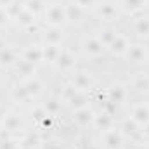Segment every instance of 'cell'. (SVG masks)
Returning a JSON list of instances; mask_svg holds the SVG:
<instances>
[{
	"mask_svg": "<svg viewBox=\"0 0 149 149\" xmlns=\"http://www.w3.org/2000/svg\"><path fill=\"white\" fill-rule=\"evenodd\" d=\"M42 23L47 28H64L68 24V16H66V3L54 0L47 2L45 12L42 16Z\"/></svg>",
	"mask_w": 149,
	"mask_h": 149,
	"instance_id": "cell-1",
	"label": "cell"
},
{
	"mask_svg": "<svg viewBox=\"0 0 149 149\" xmlns=\"http://www.w3.org/2000/svg\"><path fill=\"white\" fill-rule=\"evenodd\" d=\"M21 59V52L10 45H0V66L2 70H14V66L17 64V61Z\"/></svg>",
	"mask_w": 149,
	"mask_h": 149,
	"instance_id": "cell-12",
	"label": "cell"
},
{
	"mask_svg": "<svg viewBox=\"0 0 149 149\" xmlns=\"http://www.w3.org/2000/svg\"><path fill=\"white\" fill-rule=\"evenodd\" d=\"M42 106H43V109L47 111L49 116H52V118H57L63 109H64V102L59 99V97H47L43 102H42Z\"/></svg>",
	"mask_w": 149,
	"mask_h": 149,
	"instance_id": "cell-26",
	"label": "cell"
},
{
	"mask_svg": "<svg viewBox=\"0 0 149 149\" xmlns=\"http://www.w3.org/2000/svg\"><path fill=\"white\" fill-rule=\"evenodd\" d=\"M85 14H87V12H85V10H81L78 5H74L73 2L66 3V16H68V23H78V21H81V17H83Z\"/></svg>",
	"mask_w": 149,
	"mask_h": 149,
	"instance_id": "cell-32",
	"label": "cell"
},
{
	"mask_svg": "<svg viewBox=\"0 0 149 149\" xmlns=\"http://www.w3.org/2000/svg\"><path fill=\"white\" fill-rule=\"evenodd\" d=\"M144 97H146V102H148V104H149V92H148V94H146V95H144Z\"/></svg>",
	"mask_w": 149,
	"mask_h": 149,
	"instance_id": "cell-39",
	"label": "cell"
},
{
	"mask_svg": "<svg viewBox=\"0 0 149 149\" xmlns=\"http://www.w3.org/2000/svg\"><path fill=\"white\" fill-rule=\"evenodd\" d=\"M68 81H71L80 92H92L94 87H95V78H94V74L88 73V71H85V70H74L73 73L70 74Z\"/></svg>",
	"mask_w": 149,
	"mask_h": 149,
	"instance_id": "cell-7",
	"label": "cell"
},
{
	"mask_svg": "<svg viewBox=\"0 0 149 149\" xmlns=\"http://www.w3.org/2000/svg\"><path fill=\"white\" fill-rule=\"evenodd\" d=\"M16 2H17V0H0V5L5 7V9H9V7H10L12 3H16Z\"/></svg>",
	"mask_w": 149,
	"mask_h": 149,
	"instance_id": "cell-37",
	"label": "cell"
},
{
	"mask_svg": "<svg viewBox=\"0 0 149 149\" xmlns=\"http://www.w3.org/2000/svg\"><path fill=\"white\" fill-rule=\"evenodd\" d=\"M64 45H52V43H42V56H43V63H47L49 66H54V63L57 61L61 50Z\"/></svg>",
	"mask_w": 149,
	"mask_h": 149,
	"instance_id": "cell-25",
	"label": "cell"
},
{
	"mask_svg": "<svg viewBox=\"0 0 149 149\" xmlns=\"http://www.w3.org/2000/svg\"><path fill=\"white\" fill-rule=\"evenodd\" d=\"M94 14L102 24H114L121 16V9L114 0H99L97 7L94 9Z\"/></svg>",
	"mask_w": 149,
	"mask_h": 149,
	"instance_id": "cell-3",
	"label": "cell"
},
{
	"mask_svg": "<svg viewBox=\"0 0 149 149\" xmlns=\"http://www.w3.org/2000/svg\"><path fill=\"white\" fill-rule=\"evenodd\" d=\"M130 45H132V40L130 37L127 35V33H123V31H120L118 33V37L114 38L111 42V45L108 47V52L111 54L113 57H125V54H127V50L130 49Z\"/></svg>",
	"mask_w": 149,
	"mask_h": 149,
	"instance_id": "cell-14",
	"label": "cell"
},
{
	"mask_svg": "<svg viewBox=\"0 0 149 149\" xmlns=\"http://www.w3.org/2000/svg\"><path fill=\"white\" fill-rule=\"evenodd\" d=\"M21 59L31 63L38 66L40 63H43V56H42V43H30L21 50Z\"/></svg>",
	"mask_w": 149,
	"mask_h": 149,
	"instance_id": "cell-18",
	"label": "cell"
},
{
	"mask_svg": "<svg viewBox=\"0 0 149 149\" xmlns=\"http://www.w3.org/2000/svg\"><path fill=\"white\" fill-rule=\"evenodd\" d=\"M130 99V88H128V83H114L111 85L108 90H106V102H111L116 108L120 106H125Z\"/></svg>",
	"mask_w": 149,
	"mask_h": 149,
	"instance_id": "cell-6",
	"label": "cell"
},
{
	"mask_svg": "<svg viewBox=\"0 0 149 149\" xmlns=\"http://www.w3.org/2000/svg\"><path fill=\"white\" fill-rule=\"evenodd\" d=\"M118 33H120V30H118L114 24H101L94 35L101 40V43H102V45L106 47V50H108V47L111 45V42L118 37Z\"/></svg>",
	"mask_w": 149,
	"mask_h": 149,
	"instance_id": "cell-19",
	"label": "cell"
},
{
	"mask_svg": "<svg viewBox=\"0 0 149 149\" xmlns=\"http://www.w3.org/2000/svg\"><path fill=\"white\" fill-rule=\"evenodd\" d=\"M146 64L149 66V52H148V61H146Z\"/></svg>",
	"mask_w": 149,
	"mask_h": 149,
	"instance_id": "cell-40",
	"label": "cell"
},
{
	"mask_svg": "<svg viewBox=\"0 0 149 149\" xmlns=\"http://www.w3.org/2000/svg\"><path fill=\"white\" fill-rule=\"evenodd\" d=\"M52 68L64 74H71L76 70V56H74V52L68 47H63V50H61V54H59V57H57V61L54 63Z\"/></svg>",
	"mask_w": 149,
	"mask_h": 149,
	"instance_id": "cell-9",
	"label": "cell"
},
{
	"mask_svg": "<svg viewBox=\"0 0 149 149\" xmlns=\"http://www.w3.org/2000/svg\"><path fill=\"white\" fill-rule=\"evenodd\" d=\"M28 114H30V120L35 123V125H38L42 120H45L49 114H47V111L43 109V106H42V102H37V104H30V108H28Z\"/></svg>",
	"mask_w": 149,
	"mask_h": 149,
	"instance_id": "cell-29",
	"label": "cell"
},
{
	"mask_svg": "<svg viewBox=\"0 0 149 149\" xmlns=\"http://www.w3.org/2000/svg\"><path fill=\"white\" fill-rule=\"evenodd\" d=\"M0 149H23L21 148V137L0 139Z\"/></svg>",
	"mask_w": 149,
	"mask_h": 149,
	"instance_id": "cell-33",
	"label": "cell"
},
{
	"mask_svg": "<svg viewBox=\"0 0 149 149\" xmlns=\"http://www.w3.org/2000/svg\"><path fill=\"white\" fill-rule=\"evenodd\" d=\"M128 118H132L141 128H144L149 123V104L146 101H137L130 106Z\"/></svg>",
	"mask_w": 149,
	"mask_h": 149,
	"instance_id": "cell-11",
	"label": "cell"
},
{
	"mask_svg": "<svg viewBox=\"0 0 149 149\" xmlns=\"http://www.w3.org/2000/svg\"><path fill=\"white\" fill-rule=\"evenodd\" d=\"M0 71H2V66H0Z\"/></svg>",
	"mask_w": 149,
	"mask_h": 149,
	"instance_id": "cell-42",
	"label": "cell"
},
{
	"mask_svg": "<svg viewBox=\"0 0 149 149\" xmlns=\"http://www.w3.org/2000/svg\"><path fill=\"white\" fill-rule=\"evenodd\" d=\"M113 127H116V120H114V114L109 113L108 109H101V111H95V116H94V123H92V128L97 130V134L101 132H106Z\"/></svg>",
	"mask_w": 149,
	"mask_h": 149,
	"instance_id": "cell-13",
	"label": "cell"
},
{
	"mask_svg": "<svg viewBox=\"0 0 149 149\" xmlns=\"http://www.w3.org/2000/svg\"><path fill=\"white\" fill-rule=\"evenodd\" d=\"M38 149H68L57 139H42V144Z\"/></svg>",
	"mask_w": 149,
	"mask_h": 149,
	"instance_id": "cell-34",
	"label": "cell"
},
{
	"mask_svg": "<svg viewBox=\"0 0 149 149\" xmlns=\"http://www.w3.org/2000/svg\"><path fill=\"white\" fill-rule=\"evenodd\" d=\"M12 23H16L21 30H33V28H37L38 23H40V19H38L35 14H31L26 7H23L16 16H14V19H12Z\"/></svg>",
	"mask_w": 149,
	"mask_h": 149,
	"instance_id": "cell-16",
	"label": "cell"
},
{
	"mask_svg": "<svg viewBox=\"0 0 149 149\" xmlns=\"http://www.w3.org/2000/svg\"><path fill=\"white\" fill-rule=\"evenodd\" d=\"M148 52H149V47H146L142 42H135V43L130 45V49L127 50L123 59L132 66H142L148 61Z\"/></svg>",
	"mask_w": 149,
	"mask_h": 149,
	"instance_id": "cell-8",
	"label": "cell"
},
{
	"mask_svg": "<svg viewBox=\"0 0 149 149\" xmlns=\"http://www.w3.org/2000/svg\"><path fill=\"white\" fill-rule=\"evenodd\" d=\"M132 30L139 40H149V16H135Z\"/></svg>",
	"mask_w": 149,
	"mask_h": 149,
	"instance_id": "cell-22",
	"label": "cell"
},
{
	"mask_svg": "<svg viewBox=\"0 0 149 149\" xmlns=\"http://www.w3.org/2000/svg\"><path fill=\"white\" fill-rule=\"evenodd\" d=\"M24 7L31 14H35L38 19H42V16L45 12V7H47V0H26L24 2Z\"/></svg>",
	"mask_w": 149,
	"mask_h": 149,
	"instance_id": "cell-30",
	"label": "cell"
},
{
	"mask_svg": "<svg viewBox=\"0 0 149 149\" xmlns=\"http://www.w3.org/2000/svg\"><path fill=\"white\" fill-rule=\"evenodd\" d=\"M71 2H73L74 5H78L81 10H85V12H88V10L94 12V9L99 3V0H71Z\"/></svg>",
	"mask_w": 149,
	"mask_h": 149,
	"instance_id": "cell-35",
	"label": "cell"
},
{
	"mask_svg": "<svg viewBox=\"0 0 149 149\" xmlns=\"http://www.w3.org/2000/svg\"><path fill=\"white\" fill-rule=\"evenodd\" d=\"M10 23H12V17H10L9 10H7L5 7H2V5H0V31H3Z\"/></svg>",
	"mask_w": 149,
	"mask_h": 149,
	"instance_id": "cell-36",
	"label": "cell"
},
{
	"mask_svg": "<svg viewBox=\"0 0 149 149\" xmlns=\"http://www.w3.org/2000/svg\"><path fill=\"white\" fill-rule=\"evenodd\" d=\"M9 99H10V102H14V104H17V106H28V104H31V101H33V99L30 97L26 87L23 85V81H16V83L10 87V90H9Z\"/></svg>",
	"mask_w": 149,
	"mask_h": 149,
	"instance_id": "cell-15",
	"label": "cell"
},
{
	"mask_svg": "<svg viewBox=\"0 0 149 149\" xmlns=\"http://www.w3.org/2000/svg\"><path fill=\"white\" fill-rule=\"evenodd\" d=\"M85 106H92L90 104V92H78L73 99L66 104V108H70L71 111H76V109L85 108Z\"/></svg>",
	"mask_w": 149,
	"mask_h": 149,
	"instance_id": "cell-28",
	"label": "cell"
},
{
	"mask_svg": "<svg viewBox=\"0 0 149 149\" xmlns=\"http://www.w3.org/2000/svg\"><path fill=\"white\" fill-rule=\"evenodd\" d=\"M94 116H95V109L92 106H85V108H80L76 111H71L73 125H76V128H81V130L92 127Z\"/></svg>",
	"mask_w": 149,
	"mask_h": 149,
	"instance_id": "cell-10",
	"label": "cell"
},
{
	"mask_svg": "<svg viewBox=\"0 0 149 149\" xmlns=\"http://www.w3.org/2000/svg\"><path fill=\"white\" fill-rule=\"evenodd\" d=\"M12 71H14V74H16L17 81H23V80H26V78L37 74V66L31 64V63H28V61H24V59H19Z\"/></svg>",
	"mask_w": 149,
	"mask_h": 149,
	"instance_id": "cell-23",
	"label": "cell"
},
{
	"mask_svg": "<svg viewBox=\"0 0 149 149\" xmlns=\"http://www.w3.org/2000/svg\"><path fill=\"white\" fill-rule=\"evenodd\" d=\"M130 92H135L139 95H146L149 92V74L139 73L132 78V81L128 83Z\"/></svg>",
	"mask_w": 149,
	"mask_h": 149,
	"instance_id": "cell-24",
	"label": "cell"
},
{
	"mask_svg": "<svg viewBox=\"0 0 149 149\" xmlns=\"http://www.w3.org/2000/svg\"><path fill=\"white\" fill-rule=\"evenodd\" d=\"M125 142H127V137L118 128V125L99 134V146H101V149H125Z\"/></svg>",
	"mask_w": 149,
	"mask_h": 149,
	"instance_id": "cell-4",
	"label": "cell"
},
{
	"mask_svg": "<svg viewBox=\"0 0 149 149\" xmlns=\"http://www.w3.org/2000/svg\"><path fill=\"white\" fill-rule=\"evenodd\" d=\"M0 128L7 130L9 134L16 135V137H21L26 134V128H28V118L23 114V113L16 111V109H9L5 113L3 120L0 121Z\"/></svg>",
	"mask_w": 149,
	"mask_h": 149,
	"instance_id": "cell-2",
	"label": "cell"
},
{
	"mask_svg": "<svg viewBox=\"0 0 149 149\" xmlns=\"http://www.w3.org/2000/svg\"><path fill=\"white\" fill-rule=\"evenodd\" d=\"M118 5L123 14L141 16L149 5V0H118Z\"/></svg>",
	"mask_w": 149,
	"mask_h": 149,
	"instance_id": "cell-17",
	"label": "cell"
},
{
	"mask_svg": "<svg viewBox=\"0 0 149 149\" xmlns=\"http://www.w3.org/2000/svg\"><path fill=\"white\" fill-rule=\"evenodd\" d=\"M78 92H80V90L74 87L71 81H66V83L61 87V92H59V95H57V97H59V99L64 102V106H66V104H68V102L73 99V97L76 95V94H78Z\"/></svg>",
	"mask_w": 149,
	"mask_h": 149,
	"instance_id": "cell-31",
	"label": "cell"
},
{
	"mask_svg": "<svg viewBox=\"0 0 149 149\" xmlns=\"http://www.w3.org/2000/svg\"><path fill=\"white\" fill-rule=\"evenodd\" d=\"M40 43H52V45H63L64 42V28H47L42 31Z\"/></svg>",
	"mask_w": 149,
	"mask_h": 149,
	"instance_id": "cell-21",
	"label": "cell"
},
{
	"mask_svg": "<svg viewBox=\"0 0 149 149\" xmlns=\"http://www.w3.org/2000/svg\"><path fill=\"white\" fill-rule=\"evenodd\" d=\"M135 149H149V141H144V142H141L139 146Z\"/></svg>",
	"mask_w": 149,
	"mask_h": 149,
	"instance_id": "cell-38",
	"label": "cell"
},
{
	"mask_svg": "<svg viewBox=\"0 0 149 149\" xmlns=\"http://www.w3.org/2000/svg\"><path fill=\"white\" fill-rule=\"evenodd\" d=\"M80 49L88 59H99V57H102L108 52L106 47L101 43V40L95 35H85L81 38V42H80Z\"/></svg>",
	"mask_w": 149,
	"mask_h": 149,
	"instance_id": "cell-5",
	"label": "cell"
},
{
	"mask_svg": "<svg viewBox=\"0 0 149 149\" xmlns=\"http://www.w3.org/2000/svg\"><path fill=\"white\" fill-rule=\"evenodd\" d=\"M118 128L125 134V137H134V135H141V132H142V128L132 120V118H123L121 121H120V125H118Z\"/></svg>",
	"mask_w": 149,
	"mask_h": 149,
	"instance_id": "cell-27",
	"label": "cell"
},
{
	"mask_svg": "<svg viewBox=\"0 0 149 149\" xmlns=\"http://www.w3.org/2000/svg\"><path fill=\"white\" fill-rule=\"evenodd\" d=\"M23 85L26 87V90H28V94H30V97H31L33 101H37L38 97H42L43 92H45V83L38 78L37 74H33V76L23 80Z\"/></svg>",
	"mask_w": 149,
	"mask_h": 149,
	"instance_id": "cell-20",
	"label": "cell"
},
{
	"mask_svg": "<svg viewBox=\"0 0 149 149\" xmlns=\"http://www.w3.org/2000/svg\"><path fill=\"white\" fill-rule=\"evenodd\" d=\"M17 2H21V3H24V2H26V0H17Z\"/></svg>",
	"mask_w": 149,
	"mask_h": 149,
	"instance_id": "cell-41",
	"label": "cell"
}]
</instances>
